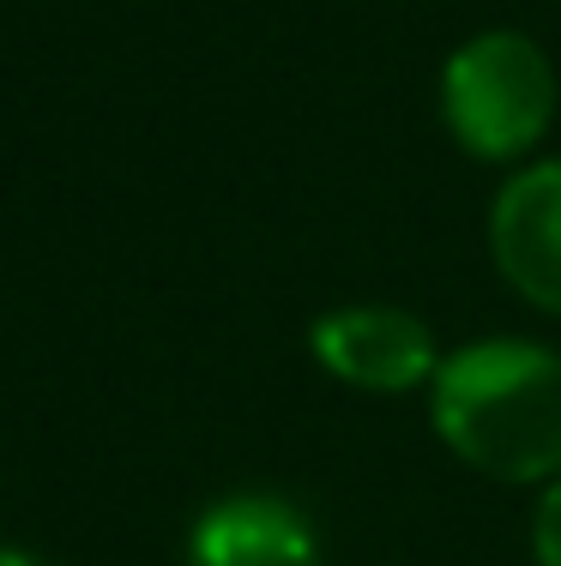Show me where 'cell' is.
<instances>
[{"label": "cell", "mask_w": 561, "mask_h": 566, "mask_svg": "<svg viewBox=\"0 0 561 566\" xmlns=\"http://www.w3.org/2000/svg\"><path fill=\"white\" fill-rule=\"evenodd\" d=\"M435 434L489 482L561 476V356L543 344L489 338L440 356L429 380Z\"/></svg>", "instance_id": "6da1fadb"}, {"label": "cell", "mask_w": 561, "mask_h": 566, "mask_svg": "<svg viewBox=\"0 0 561 566\" xmlns=\"http://www.w3.org/2000/svg\"><path fill=\"white\" fill-rule=\"evenodd\" d=\"M555 66L526 31H484L440 66V120L477 164L531 157L555 120Z\"/></svg>", "instance_id": "7a4b0ae2"}, {"label": "cell", "mask_w": 561, "mask_h": 566, "mask_svg": "<svg viewBox=\"0 0 561 566\" xmlns=\"http://www.w3.org/2000/svg\"><path fill=\"white\" fill-rule=\"evenodd\" d=\"M309 349L339 386L386 392V398L429 386L440 368L429 326L417 314H405V307H381V302H356V307L320 314L309 326Z\"/></svg>", "instance_id": "3957f363"}, {"label": "cell", "mask_w": 561, "mask_h": 566, "mask_svg": "<svg viewBox=\"0 0 561 566\" xmlns=\"http://www.w3.org/2000/svg\"><path fill=\"white\" fill-rule=\"evenodd\" d=\"M489 260L519 302L561 319V157L526 164L489 206Z\"/></svg>", "instance_id": "277c9868"}, {"label": "cell", "mask_w": 561, "mask_h": 566, "mask_svg": "<svg viewBox=\"0 0 561 566\" xmlns=\"http://www.w3.org/2000/svg\"><path fill=\"white\" fill-rule=\"evenodd\" d=\"M187 566H320V543L284 494H230L194 518Z\"/></svg>", "instance_id": "5b68a950"}, {"label": "cell", "mask_w": 561, "mask_h": 566, "mask_svg": "<svg viewBox=\"0 0 561 566\" xmlns=\"http://www.w3.org/2000/svg\"><path fill=\"white\" fill-rule=\"evenodd\" d=\"M531 560H538V566H561V476L543 489L538 518H531Z\"/></svg>", "instance_id": "8992f818"}, {"label": "cell", "mask_w": 561, "mask_h": 566, "mask_svg": "<svg viewBox=\"0 0 561 566\" xmlns=\"http://www.w3.org/2000/svg\"><path fill=\"white\" fill-rule=\"evenodd\" d=\"M0 566H43V560L24 555V548H7V543H0Z\"/></svg>", "instance_id": "52a82bcc"}]
</instances>
